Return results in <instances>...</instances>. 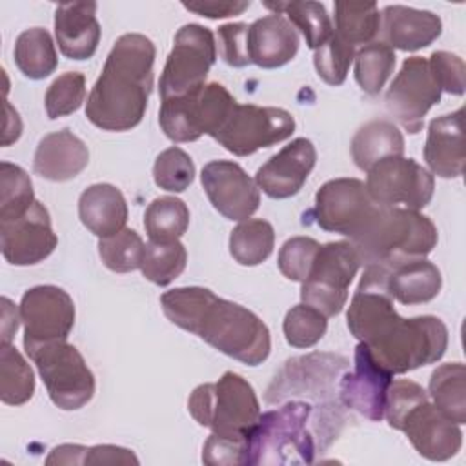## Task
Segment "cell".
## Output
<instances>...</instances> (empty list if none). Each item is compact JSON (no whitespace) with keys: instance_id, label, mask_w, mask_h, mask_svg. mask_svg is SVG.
<instances>
[{"instance_id":"obj_1","label":"cell","mask_w":466,"mask_h":466,"mask_svg":"<svg viewBox=\"0 0 466 466\" xmlns=\"http://www.w3.org/2000/svg\"><path fill=\"white\" fill-rule=\"evenodd\" d=\"M167 320L220 353L248 366L262 364L271 351L268 326L248 308L217 297L202 286L175 288L160 297Z\"/></svg>"},{"instance_id":"obj_2","label":"cell","mask_w":466,"mask_h":466,"mask_svg":"<svg viewBox=\"0 0 466 466\" xmlns=\"http://www.w3.org/2000/svg\"><path fill=\"white\" fill-rule=\"evenodd\" d=\"M155 55V44L140 33H126L115 42L86 102L93 126L129 131L142 122L153 89Z\"/></svg>"},{"instance_id":"obj_3","label":"cell","mask_w":466,"mask_h":466,"mask_svg":"<svg viewBox=\"0 0 466 466\" xmlns=\"http://www.w3.org/2000/svg\"><path fill=\"white\" fill-rule=\"evenodd\" d=\"M437 228L430 217L406 209L379 206L364 229L350 242L355 246L360 266L393 268L426 258L437 246Z\"/></svg>"},{"instance_id":"obj_4","label":"cell","mask_w":466,"mask_h":466,"mask_svg":"<svg viewBox=\"0 0 466 466\" xmlns=\"http://www.w3.org/2000/svg\"><path fill=\"white\" fill-rule=\"evenodd\" d=\"M313 415L315 406L304 400H289L260 413L248 435L246 464H311L317 437L335 439L324 424L313 420Z\"/></svg>"},{"instance_id":"obj_5","label":"cell","mask_w":466,"mask_h":466,"mask_svg":"<svg viewBox=\"0 0 466 466\" xmlns=\"http://www.w3.org/2000/svg\"><path fill=\"white\" fill-rule=\"evenodd\" d=\"M362 344L382 370L400 375L441 360L448 348V328L433 315L402 319L393 309L375 324Z\"/></svg>"},{"instance_id":"obj_6","label":"cell","mask_w":466,"mask_h":466,"mask_svg":"<svg viewBox=\"0 0 466 466\" xmlns=\"http://www.w3.org/2000/svg\"><path fill=\"white\" fill-rule=\"evenodd\" d=\"M187 410L211 433L246 441L260 417L253 386L233 371H226L217 382L197 386L187 399Z\"/></svg>"},{"instance_id":"obj_7","label":"cell","mask_w":466,"mask_h":466,"mask_svg":"<svg viewBox=\"0 0 466 466\" xmlns=\"http://www.w3.org/2000/svg\"><path fill=\"white\" fill-rule=\"evenodd\" d=\"M44 380L49 399L66 411L84 408L95 395V375L67 340L24 346Z\"/></svg>"},{"instance_id":"obj_8","label":"cell","mask_w":466,"mask_h":466,"mask_svg":"<svg viewBox=\"0 0 466 466\" xmlns=\"http://www.w3.org/2000/svg\"><path fill=\"white\" fill-rule=\"evenodd\" d=\"M235 104L222 84L209 82L184 96L162 100L158 124L169 140L195 142L202 135L213 137Z\"/></svg>"},{"instance_id":"obj_9","label":"cell","mask_w":466,"mask_h":466,"mask_svg":"<svg viewBox=\"0 0 466 466\" xmlns=\"http://www.w3.org/2000/svg\"><path fill=\"white\" fill-rule=\"evenodd\" d=\"M360 268L355 246L350 240L328 242L319 248L308 279L300 288V300L324 317H335L348 300V288Z\"/></svg>"},{"instance_id":"obj_10","label":"cell","mask_w":466,"mask_h":466,"mask_svg":"<svg viewBox=\"0 0 466 466\" xmlns=\"http://www.w3.org/2000/svg\"><path fill=\"white\" fill-rule=\"evenodd\" d=\"M215 60L217 44L213 33L200 24L182 25L175 35L173 49L160 75V98L184 96L200 89Z\"/></svg>"},{"instance_id":"obj_11","label":"cell","mask_w":466,"mask_h":466,"mask_svg":"<svg viewBox=\"0 0 466 466\" xmlns=\"http://www.w3.org/2000/svg\"><path fill=\"white\" fill-rule=\"evenodd\" d=\"M293 131L295 118L289 111L273 106L237 102L213 138L229 153L248 157L262 147L289 138Z\"/></svg>"},{"instance_id":"obj_12","label":"cell","mask_w":466,"mask_h":466,"mask_svg":"<svg viewBox=\"0 0 466 466\" xmlns=\"http://www.w3.org/2000/svg\"><path fill=\"white\" fill-rule=\"evenodd\" d=\"M366 178V189L375 204L419 211L426 208L435 191L433 175L415 158L388 157L371 166Z\"/></svg>"},{"instance_id":"obj_13","label":"cell","mask_w":466,"mask_h":466,"mask_svg":"<svg viewBox=\"0 0 466 466\" xmlns=\"http://www.w3.org/2000/svg\"><path fill=\"white\" fill-rule=\"evenodd\" d=\"M379 204L359 178H333L315 195L313 217L319 228L344 237H357L375 215Z\"/></svg>"},{"instance_id":"obj_14","label":"cell","mask_w":466,"mask_h":466,"mask_svg":"<svg viewBox=\"0 0 466 466\" xmlns=\"http://www.w3.org/2000/svg\"><path fill=\"white\" fill-rule=\"evenodd\" d=\"M441 87L437 86L428 58L410 56L402 62L400 71L393 78L384 95L386 109L411 135L419 133L428 111L441 102Z\"/></svg>"},{"instance_id":"obj_15","label":"cell","mask_w":466,"mask_h":466,"mask_svg":"<svg viewBox=\"0 0 466 466\" xmlns=\"http://www.w3.org/2000/svg\"><path fill=\"white\" fill-rule=\"evenodd\" d=\"M348 368V359L333 353H311L289 359L269 384L266 400L271 404L289 395H306L308 399L326 402L328 397L335 395L337 379Z\"/></svg>"},{"instance_id":"obj_16","label":"cell","mask_w":466,"mask_h":466,"mask_svg":"<svg viewBox=\"0 0 466 466\" xmlns=\"http://www.w3.org/2000/svg\"><path fill=\"white\" fill-rule=\"evenodd\" d=\"M24 346L66 340L75 324V304L67 291L44 284L27 289L20 300Z\"/></svg>"},{"instance_id":"obj_17","label":"cell","mask_w":466,"mask_h":466,"mask_svg":"<svg viewBox=\"0 0 466 466\" xmlns=\"http://www.w3.org/2000/svg\"><path fill=\"white\" fill-rule=\"evenodd\" d=\"M211 206L228 220H246L260 206L257 182L233 160H211L200 173Z\"/></svg>"},{"instance_id":"obj_18","label":"cell","mask_w":466,"mask_h":466,"mask_svg":"<svg viewBox=\"0 0 466 466\" xmlns=\"http://www.w3.org/2000/svg\"><path fill=\"white\" fill-rule=\"evenodd\" d=\"M58 244L47 208L35 200L18 218L0 222L4 258L13 266H33L47 258Z\"/></svg>"},{"instance_id":"obj_19","label":"cell","mask_w":466,"mask_h":466,"mask_svg":"<svg viewBox=\"0 0 466 466\" xmlns=\"http://www.w3.org/2000/svg\"><path fill=\"white\" fill-rule=\"evenodd\" d=\"M393 375L382 370L368 348L359 342L355 348V362L351 371H344L339 380V399L344 408L379 422L384 419L386 393Z\"/></svg>"},{"instance_id":"obj_20","label":"cell","mask_w":466,"mask_h":466,"mask_svg":"<svg viewBox=\"0 0 466 466\" xmlns=\"http://www.w3.org/2000/svg\"><path fill=\"white\" fill-rule=\"evenodd\" d=\"M399 431H404L417 453L428 461H448L462 446L459 424L444 417L430 399L419 402L406 413Z\"/></svg>"},{"instance_id":"obj_21","label":"cell","mask_w":466,"mask_h":466,"mask_svg":"<svg viewBox=\"0 0 466 466\" xmlns=\"http://www.w3.org/2000/svg\"><path fill=\"white\" fill-rule=\"evenodd\" d=\"M315 162L317 149L313 142L304 137L293 138L258 167L255 182L269 198H289L302 189L315 167Z\"/></svg>"},{"instance_id":"obj_22","label":"cell","mask_w":466,"mask_h":466,"mask_svg":"<svg viewBox=\"0 0 466 466\" xmlns=\"http://www.w3.org/2000/svg\"><path fill=\"white\" fill-rule=\"evenodd\" d=\"M380 36L386 46L400 51H417L433 44L442 33L439 15L408 5H386L380 13Z\"/></svg>"},{"instance_id":"obj_23","label":"cell","mask_w":466,"mask_h":466,"mask_svg":"<svg viewBox=\"0 0 466 466\" xmlns=\"http://www.w3.org/2000/svg\"><path fill=\"white\" fill-rule=\"evenodd\" d=\"M464 109L437 116L428 126L424 160L433 175L459 178L464 173Z\"/></svg>"},{"instance_id":"obj_24","label":"cell","mask_w":466,"mask_h":466,"mask_svg":"<svg viewBox=\"0 0 466 466\" xmlns=\"http://www.w3.org/2000/svg\"><path fill=\"white\" fill-rule=\"evenodd\" d=\"M100 24L95 2L58 4L55 9V36L60 53L71 60H87L96 53Z\"/></svg>"},{"instance_id":"obj_25","label":"cell","mask_w":466,"mask_h":466,"mask_svg":"<svg viewBox=\"0 0 466 466\" xmlns=\"http://www.w3.org/2000/svg\"><path fill=\"white\" fill-rule=\"evenodd\" d=\"M299 33L284 15L271 13L249 24V58L251 64L262 69H275L291 62L299 51Z\"/></svg>"},{"instance_id":"obj_26","label":"cell","mask_w":466,"mask_h":466,"mask_svg":"<svg viewBox=\"0 0 466 466\" xmlns=\"http://www.w3.org/2000/svg\"><path fill=\"white\" fill-rule=\"evenodd\" d=\"M89 164L87 146L67 127L47 133L36 146L33 171L51 182H66Z\"/></svg>"},{"instance_id":"obj_27","label":"cell","mask_w":466,"mask_h":466,"mask_svg":"<svg viewBox=\"0 0 466 466\" xmlns=\"http://www.w3.org/2000/svg\"><path fill=\"white\" fill-rule=\"evenodd\" d=\"M80 222L98 238L111 237L127 222V202L113 184H93L78 198Z\"/></svg>"},{"instance_id":"obj_28","label":"cell","mask_w":466,"mask_h":466,"mask_svg":"<svg viewBox=\"0 0 466 466\" xmlns=\"http://www.w3.org/2000/svg\"><path fill=\"white\" fill-rule=\"evenodd\" d=\"M388 291L400 304L413 306L433 300L442 286L439 268L426 260H411L388 271Z\"/></svg>"},{"instance_id":"obj_29","label":"cell","mask_w":466,"mask_h":466,"mask_svg":"<svg viewBox=\"0 0 466 466\" xmlns=\"http://www.w3.org/2000/svg\"><path fill=\"white\" fill-rule=\"evenodd\" d=\"M402 155L404 137L393 122L384 118L366 122L351 138V158L362 171H368L382 158Z\"/></svg>"},{"instance_id":"obj_30","label":"cell","mask_w":466,"mask_h":466,"mask_svg":"<svg viewBox=\"0 0 466 466\" xmlns=\"http://www.w3.org/2000/svg\"><path fill=\"white\" fill-rule=\"evenodd\" d=\"M433 406L455 424L466 422V368L461 362L441 364L428 384Z\"/></svg>"},{"instance_id":"obj_31","label":"cell","mask_w":466,"mask_h":466,"mask_svg":"<svg viewBox=\"0 0 466 466\" xmlns=\"http://www.w3.org/2000/svg\"><path fill=\"white\" fill-rule=\"evenodd\" d=\"M15 64L31 80L49 76L58 66V55L47 29L31 27L18 35L15 42Z\"/></svg>"},{"instance_id":"obj_32","label":"cell","mask_w":466,"mask_h":466,"mask_svg":"<svg viewBox=\"0 0 466 466\" xmlns=\"http://www.w3.org/2000/svg\"><path fill=\"white\" fill-rule=\"evenodd\" d=\"M275 248V229L268 220L246 218L229 235V253L240 266H258Z\"/></svg>"},{"instance_id":"obj_33","label":"cell","mask_w":466,"mask_h":466,"mask_svg":"<svg viewBox=\"0 0 466 466\" xmlns=\"http://www.w3.org/2000/svg\"><path fill=\"white\" fill-rule=\"evenodd\" d=\"M380 13L375 2H335V33L350 46L375 42Z\"/></svg>"},{"instance_id":"obj_34","label":"cell","mask_w":466,"mask_h":466,"mask_svg":"<svg viewBox=\"0 0 466 466\" xmlns=\"http://www.w3.org/2000/svg\"><path fill=\"white\" fill-rule=\"evenodd\" d=\"M268 9L279 15H288L293 27L300 29L309 49H319L331 35L333 24L320 2H266Z\"/></svg>"},{"instance_id":"obj_35","label":"cell","mask_w":466,"mask_h":466,"mask_svg":"<svg viewBox=\"0 0 466 466\" xmlns=\"http://www.w3.org/2000/svg\"><path fill=\"white\" fill-rule=\"evenodd\" d=\"M189 226V208L184 200L164 195L151 200L144 213V228L151 242L178 240Z\"/></svg>"},{"instance_id":"obj_36","label":"cell","mask_w":466,"mask_h":466,"mask_svg":"<svg viewBox=\"0 0 466 466\" xmlns=\"http://www.w3.org/2000/svg\"><path fill=\"white\" fill-rule=\"evenodd\" d=\"M35 393V375L13 344L0 346V399L4 404H25Z\"/></svg>"},{"instance_id":"obj_37","label":"cell","mask_w":466,"mask_h":466,"mask_svg":"<svg viewBox=\"0 0 466 466\" xmlns=\"http://www.w3.org/2000/svg\"><path fill=\"white\" fill-rule=\"evenodd\" d=\"M355 80L368 95H379L395 67V53L380 40L362 46L355 53Z\"/></svg>"},{"instance_id":"obj_38","label":"cell","mask_w":466,"mask_h":466,"mask_svg":"<svg viewBox=\"0 0 466 466\" xmlns=\"http://www.w3.org/2000/svg\"><path fill=\"white\" fill-rule=\"evenodd\" d=\"M187 264V251L180 240L171 242H147L142 260V275L157 284L167 286L182 275Z\"/></svg>"},{"instance_id":"obj_39","label":"cell","mask_w":466,"mask_h":466,"mask_svg":"<svg viewBox=\"0 0 466 466\" xmlns=\"http://www.w3.org/2000/svg\"><path fill=\"white\" fill-rule=\"evenodd\" d=\"M35 202L33 182L16 164L0 162V222L22 217Z\"/></svg>"},{"instance_id":"obj_40","label":"cell","mask_w":466,"mask_h":466,"mask_svg":"<svg viewBox=\"0 0 466 466\" xmlns=\"http://www.w3.org/2000/svg\"><path fill=\"white\" fill-rule=\"evenodd\" d=\"M146 244L142 237L129 228L98 240V255L104 266L115 273H129L140 269Z\"/></svg>"},{"instance_id":"obj_41","label":"cell","mask_w":466,"mask_h":466,"mask_svg":"<svg viewBox=\"0 0 466 466\" xmlns=\"http://www.w3.org/2000/svg\"><path fill=\"white\" fill-rule=\"evenodd\" d=\"M286 342L293 348L315 346L328 329V317L308 304H297L288 309L282 322Z\"/></svg>"},{"instance_id":"obj_42","label":"cell","mask_w":466,"mask_h":466,"mask_svg":"<svg viewBox=\"0 0 466 466\" xmlns=\"http://www.w3.org/2000/svg\"><path fill=\"white\" fill-rule=\"evenodd\" d=\"M153 178L160 189L182 193L191 186L195 178V164L184 149L177 146L167 147L155 160Z\"/></svg>"},{"instance_id":"obj_43","label":"cell","mask_w":466,"mask_h":466,"mask_svg":"<svg viewBox=\"0 0 466 466\" xmlns=\"http://www.w3.org/2000/svg\"><path fill=\"white\" fill-rule=\"evenodd\" d=\"M355 58V47L342 40L335 31L313 55L317 75L328 86H340L346 80L350 66Z\"/></svg>"},{"instance_id":"obj_44","label":"cell","mask_w":466,"mask_h":466,"mask_svg":"<svg viewBox=\"0 0 466 466\" xmlns=\"http://www.w3.org/2000/svg\"><path fill=\"white\" fill-rule=\"evenodd\" d=\"M86 98V76L78 71L62 73L46 91V113L51 120L80 109Z\"/></svg>"},{"instance_id":"obj_45","label":"cell","mask_w":466,"mask_h":466,"mask_svg":"<svg viewBox=\"0 0 466 466\" xmlns=\"http://www.w3.org/2000/svg\"><path fill=\"white\" fill-rule=\"evenodd\" d=\"M319 248L320 244L309 237L288 238L279 249L277 257L280 273L293 282H304L309 275Z\"/></svg>"},{"instance_id":"obj_46","label":"cell","mask_w":466,"mask_h":466,"mask_svg":"<svg viewBox=\"0 0 466 466\" xmlns=\"http://www.w3.org/2000/svg\"><path fill=\"white\" fill-rule=\"evenodd\" d=\"M426 399H428V393L420 384L408 379L391 380L386 393V404H384V417L388 419V424L393 430H400V424L406 413Z\"/></svg>"},{"instance_id":"obj_47","label":"cell","mask_w":466,"mask_h":466,"mask_svg":"<svg viewBox=\"0 0 466 466\" xmlns=\"http://www.w3.org/2000/svg\"><path fill=\"white\" fill-rule=\"evenodd\" d=\"M428 66L441 91L457 96L464 95L466 67L461 56L448 51H433L428 58Z\"/></svg>"},{"instance_id":"obj_48","label":"cell","mask_w":466,"mask_h":466,"mask_svg":"<svg viewBox=\"0 0 466 466\" xmlns=\"http://www.w3.org/2000/svg\"><path fill=\"white\" fill-rule=\"evenodd\" d=\"M248 29L244 22H231L218 27V53L222 60L231 67H246L251 64L248 49Z\"/></svg>"},{"instance_id":"obj_49","label":"cell","mask_w":466,"mask_h":466,"mask_svg":"<svg viewBox=\"0 0 466 466\" xmlns=\"http://www.w3.org/2000/svg\"><path fill=\"white\" fill-rule=\"evenodd\" d=\"M202 461L209 466L246 464V461H248V441L211 433L208 437V441L204 442Z\"/></svg>"},{"instance_id":"obj_50","label":"cell","mask_w":466,"mask_h":466,"mask_svg":"<svg viewBox=\"0 0 466 466\" xmlns=\"http://www.w3.org/2000/svg\"><path fill=\"white\" fill-rule=\"evenodd\" d=\"M187 11H193L206 18H228L244 13L251 2L249 0H228V2H217V0H200V2H184L182 4Z\"/></svg>"},{"instance_id":"obj_51","label":"cell","mask_w":466,"mask_h":466,"mask_svg":"<svg viewBox=\"0 0 466 466\" xmlns=\"http://www.w3.org/2000/svg\"><path fill=\"white\" fill-rule=\"evenodd\" d=\"M84 464H138V459L127 448L115 444H96L86 450Z\"/></svg>"},{"instance_id":"obj_52","label":"cell","mask_w":466,"mask_h":466,"mask_svg":"<svg viewBox=\"0 0 466 466\" xmlns=\"http://www.w3.org/2000/svg\"><path fill=\"white\" fill-rule=\"evenodd\" d=\"M86 450L87 446L82 444H60L49 453L46 464H84Z\"/></svg>"},{"instance_id":"obj_53","label":"cell","mask_w":466,"mask_h":466,"mask_svg":"<svg viewBox=\"0 0 466 466\" xmlns=\"http://www.w3.org/2000/svg\"><path fill=\"white\" fill-rule=\"evenodd\" d=\"M20 320L22 319L15 304L7 297H2V344H11Z\"/></svg>"}]
</instances>
